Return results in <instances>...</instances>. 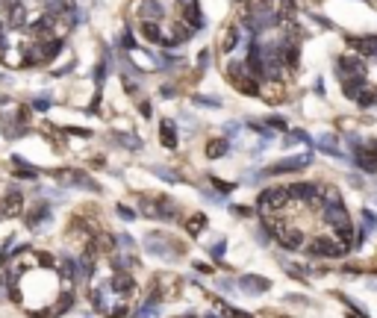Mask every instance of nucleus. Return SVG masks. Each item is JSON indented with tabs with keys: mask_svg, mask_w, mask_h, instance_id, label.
I'll return each instance as SVG.
<instances>
[{
	"mask_svg": "<svg viewBox=\"0 0 377 318\" xmlns=\"http://www.w3.org/2000/svg\"><path fill=\"white\" fill-rule=\"evenodd\" d=\"M18 212H21V195H18V192H9V195L3 198L0 215H3V218H12V215H18Z\"/></svg>",
	"mask_w": 377,
	"mask_h": 318,
	"instance_id": "obj_5",
	"label": "nucleus"
},
{
	"mask_svg": "<svg viewBox=\"0 0 377 318\" xmlns=\"http://www.w3.org/2000/svg\"><path fill=\"white\" fill-rule=\"evenodd\" d=\"M310 159L307 156H298V159H283V162H274L268 168V174H286V171H295V168H304Z\"/></svg>",
	"mask_w": 377,
	"mask_h": 318,
	"instance_id": "obj_4",
	"label": "nucleus"
},
{
	"mask_svg": "<svg viewBox=\"0 0 377 318\" xmlns=\"http://www.w3.org/2000/svg\"><path fill=\"white\" fill-rule=\"evenodd\" d=\"M142 38H145V41H156V44H165V32H162L159 21H142Z\"/></svg>",
	"mask_w": 377,
	"mask_h": 318,
	"instance_id": "obj_3",
	"label": "nucleus"
},
{
	"mask_svg": "<svg viewBox=\"0 0 377 318\" xmlns=\"http://www.w3.org/2000/svg\"><path fill=\"white\" fill-rule=\"evenodd\" d=\"M203 227H206V215H192V221L186 224V230H189L192 236H198V233H201Z\"/></svg>",
	"mask_w": 377,
	"mask_h": 318,
	"instance_id": "obj_10",
	"label": "nucleus"
},
{
	"mask_svg": "<svg viewBox=\"0 0 377 318\" xmlns=\"http://www.w3.org/2000/svg\"><path fill=\"white\" fill-rule=\"evenodd\" d=\"M289 201H292V195H289L286 189H268V192H262V198H260V209H262V215H271L274 209L286 206Z\"/></svg>",
	"mask_w": 377,
	"mask_h": 318,
	"instance_id": "obj_1",
	"label": "nucleus"
},
{
	"mask_svg": "<svg viewBox=\"0 0 377 318\" xmlns=\"http://www.w3.org/2000/svg\"><path fill=\"white\" fill-rule=\"evenodd\" d=\"M221 153H227V142H224V139H212L209 147H206V156H209V159H218Z\"/></svg>",
	"mask_w": 377,
	"mask_h": 318,
	"instance_id": "obj_9",
	"label": "nucleus"
},
{
	"mask_svg": "<svg viewBox=\"0 0 377 318\" xmlns=\"http://www.w3.org/2000/svg\"><path fill=\"white\" fill-rule=\"evenodd\" d=\"M348 248L342 245V242H336V239H330V236H321V239H316L313 245H310V254L313 257H342Z\"/></svg>",
	"mask_w": 377,
	"mask_h": 318,
	"instance_id": "obj_2",
	"label": "nucleus"
},
{
	"mask_svg": "<svg viewBox=\"0 0 377 318\" xmlns=\"http://www.w3.org/2000/svg\"><path fill=\"white\" fill-rule=\"evenodd\" d=\"M236 41H239V27H230V29H227V35L221 38V50H224V53H230V50L236 47Z\"/></svg>",
	"mask_w": 377,
	"mask_h": 318,
	"instance_id": "obj_8",
	"label": "nucleus"
},
{
	"mask_svg": "<svg viewBox=\"0 0 377 318\" xmlns=\"http://www.w3.org/2000/svg\"><path fill=\"white\" fill-rule=\"evenodd\" d=\"M159 139L165 147H177V133H174V124L171 121H162L159 124Z\"/></svg>",
	"mask_w": 377,
	"mask_h": 318,
	"instance_id": "obj_7",
	"label": "nucleus"
},
{
	"mask_svg": "<svg viewBox=\"0 0 377 318\" xmlns=\"http://www.w3.org/2000/svg\"><path fill=\"white\" fill-rule=\"evenodd\" d=\"M183 3H195V0H183Z\"/></svg>",
	"mask_w": 377,
	"mask_h": 318,
	"instance_id": "obj_11",
	"label": "nucleus"
},
{
	"mask_svg": "<svg viewBox=\"0 0 377 318\" xmlns=\"http://www.w3.org/2000/svg\"><path fill=\"white\" fill-rule=\"evenodd\" d=\"M139 15H142V21H159L162 18V6L156 0H145L142 9H139Z\"/></svg>",
	"mask_w": 377,
	"mask_h": 318,
	"instance_id": "obj_6",
	"label": "nucleus"
}]
</instances>
